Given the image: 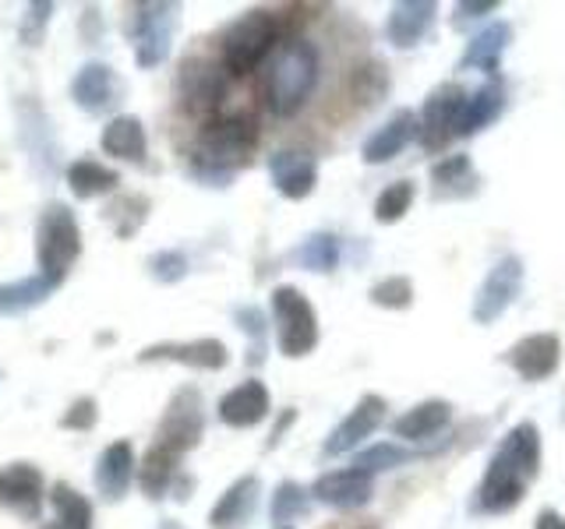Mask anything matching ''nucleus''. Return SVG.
Segmentation results:
<instances>
[{"label":"nucleus","instance_id":"1","mask_svg":"<svg viewBox=\"0 0 565 529\" xmlns=\"http://www.w3.org/2000/svg\"><path fill=\"white\" fill-rule=\"evenodd\" d=\"M541 428L534 420H520L502 434L499 449L491 452L481 484L470 498V516L499 519L516 511L530 484L541 476Z\"/></svg>","mask_w":565,"mask_h":529},{"label":"nucleus","instance_id":"2","mask_svg":"<svg viewBox=\"0 0 565 529\" xmlns=\"http://www.w3.org/2000/svg\"><path fill=\"white\" fill-rule=\"evenodd\" d=\"M255 120L247 117H226L209 123V128L194 141V159L191 173L194 181H202L209 187H230L234 176L247 166V159L255 152Z\"/></svg>","mask_w":565,"mask_h":529},{"label":"nucleus","instance_id":"3","mask_svg":"<svg viewBox=\"0 0 565 529\" xmlns=\"http://www.w3.org/2000/svg\"><path fill=\"white\" fill-rule=\"evenodd\" d=\"M318 75H322V53L311 40H290L282 43L269 71H265V106L273 117H294L305 110V102L311 99Z\"/></svg>","mask_w":565,"mask_h":529},{"label":"nucleus","instance_id":"4","mask_svg":"<svg viewBox=\"0 0 565 529\" xmlns=\"http://www.w3.org/2000/svg\"><path fill=\"white\" fill-rule=\"evenodd\" d=\"M82 255V229L75 212L64 202H53L40 212L35 223V264L40 276H46L53 287H61L64 276L71 272V264Z\"/></svg>","mask_w":565,"mask_h":529},{"label":"nucleus","instance_id":"5","mask_svg":"<svg viewBox=\"0 0 565 529\" xmlns=\"http://www.w3.org/2000/svg\"><path fill=\"white\" fill-rule=\"evenodd\" d=\"M276 40H279V25L269 11H247L237 22H230L220 40L226 75H234V78L252 75V71L273 53Z\"/></svg>","mask_w":565,"mask_h":529},{"label":"nucleus","instance_id":"6","mask_svg":"<svg viewBox=\"0 0 565 529\" xmlns=\"http://www.w3.org/2000/svg\"><path fill=\"white\" fill-rule=\"evenodd\" d=\"M273 325H276V346L282 357L300 360L318 346V314L311 300L297 287H276L273 290Z\"/></svg>","mask_w":565,"mask_h":529},{"label":"nucleus","instance_id":"7","mask_svg":"<svg viewBox=\"0 0 565 529\" xmlns=\"http://www.w3.org/2000/svg\"><path fill=\"white\" fill-rule=\"evenodd\" d=\"M470 99V88L463 82H441L435 85L428 99L420 106V134L417 141L428 152H441L449 141L459 138V117H463V106Z\"/></svg>","mask_w":565,"mask_h":529},{"label":"nucleus","instance_id":"8","mask_svg":"<svg viewBox=\"0 0 565 529\" xmlns=\"http://www.w3.org/2000/svg\"><path fill=\"white\" fill-rule=\"evenodd\" d=\"M205 438V399L199 388H177L163 420H159L156 445H163L177 455H184L191 449H199V441Z\"/></svg>","mask_w":565,"mask_h":529},{"label":"nucleus","instance_id":"9","mask_svg":"<svg viewBox=\"0 0 565 529\" xmlns=\"http://www.w3.org/2000/svg\"><path fill=\"white\" fill-rule=\"evenodd\" d=\"M523 279H526V269H523V258L520 255H502L499 261L491 264L481 290L473 296V307H470V317L477 325H494L499 317L516 304V296L523 290Z\"/></svg>","mask_w":565,"mask_h":529},{"label":"nucleus","instance_id":"10","mask_svg":"<svg viewBox=\"0 0 565 529\" xmlns=\"http://www.w3.org/2000/svg\"><path fill=\"white\" fill-rule=\"evenodd\" d=\"M226 85H230L226 67L205 57H184L181 71H177V96H181L188 114L199 117L220 110L226 99Z\"/></svg>","mask_w":565,"mask_h":529},{"label":"nucleus","instance_id":"11","mask_svg":"<svg viewBox=\"0 0 565 529\" xmlns=\"http://www.w3.org/2000/svg\"><path fill=\"white\" fill-rule=\"evenodd\" d=\"M388 417V402L375 392L361 396L353 402V410L335 423L329 431V438L322 441V455L326 458H340V455H350V452H361L364 441L375 434Z\"/></svg>","mask_w":565,"mask_h":529},{"label":"nucleus","instance_id":"12","mask_svg":"<svg viewBox=\"0 0 565 529\" xmlns=\"http://www.w3.org/2000/svg\"><path fill=\"white\" fill-rule=\"evenodd\" d=\"M502 364H509L523 381L541 385L562 367V339L555 332H534L512 343L502 353Z\"/></svg>","mask_w":565,"mask_h":529},{"label":"nucleus","instance_id":"13","mask_svg":"<svg viewBox=\"0 0 565 529\" xmlns=\"http://www.w3.org/2000/svg\"><path fill=\"white\" fill-rule=\"evenodd\" d=\"M173 4H141L138 8V29H135V61L138 67H159L170 57L173 29H177Z\"/></svg>","mask_w":565,"mask_h":529},{"label":"nucleus","instance_id":"14","mask_svg":"<svg viewBox=\"0 0 565 529\" xmlns=\"http://www.w3.org/2000/svg\"><path fill=\"white\" fill-rule=\"evenodd\" d=\"M311 498L318 505H326L332 511H358L364 505H371L375 498V476H367L361 469H329L311 484Z\"/></svg>","mask_w":565,"mask_h":529},{"label":"nucleus","instance_id":"15","mask_svg":"<svg viewBox=\"0 0 565 529\" xmlns=\"http://www.w3.org/2000/svg\"><path fill=\"white\" fill-rule=\"evenodd\" d=\"M512 40H516V29H512V22H505V18H494V22H488L481 32H473L467 40L463 57H459L456 71H481V75H488V78H499Z\"/></svg>","mask_w":565,"mask_h":529},{"label":"nucleus","instance_id":"16","mask_svg":"<svg viewBox=\"0 0 565 529\" xmlns=\"http://www.w3.org/2000/svg\"><path fill=\"white\" fill-rule=\"evenodd\" d=\"M269 176L287 202H305L318 187V159L308 149H279L269 155Z\"/></svg>","mask_w":565,"mask_h":529},{"label":"nucleus","instance_id":"17","mask_svg":"<svg viewBox=\"0 0 565 529\" xmlns=\"http://www.w3.org/2000/svg\"><path fill=\"white\" fill-rule=\"evenodd\" d=\"M420 134V117L414 110H396L393 117H388L382 128H375L361 145V159L367 166H382V163H393V159L411 145V141H417Z\"/></svg>","mask_w":565,"mask_h":529},{"label":"nucleus","instance_id":"18","mask_svg":"<svg viewBox=\"0 0 565 529\" xmlns=\"http://www.w3.org/2000/svg\"><path fill=\"white\" fill-rule=\"evenodd\" d=\"M431 176V198L435 202H467L481 194V173H477L473 159L467 152L441 155L428 170Z\"/></svg>","mask_w":565,"mask_h":529},{"label":"nucleus","instance_id":"19","mask_svg":"<svg viewBox=\"0 0 565 529\" xmlns=\"http://www.w3.org/2000/svg\"><path fill=\"white\" fill-rule=\"evenodd\" d=\"M269 413H273V396H269V388H265V381L258 378L234 385L220 399V420L234 431H252Z\"/></svg>","mask_w":565,"mask_h":529},{"label":"nucleus","instance_id":"20","mask_svg":"<svg viewBox=\"0 0 565 529\" xmlns=\"http://www.w3.org/2000/svg\"><path fill=\"white\" fill-rule=\"evenodd\" d=\"M438 22V4L431 0H399L385 18V40L396 50H414L431 35Z\"/></svg>","mask_w":565,"mask_h":529},{"label":"nucleus","instance_id":"21","mask_svg":"<svg viewBox=\"0 0 565 529\" xmlns=\"http://www.w3.org/2000/svg\"><path fill=\"white\" fill-rule=\"evenodd\" d=\"M449 423H452V402L449 399H424L388 423V431H393V438H399L403 445L417 449V445H424V441H431L435 434L446 431Z\"/></svg>","mask_w":565,"mask_h":529},{"label":"nucleus","instance_id":"22","mask_svg":"<svg viewBox=\"0 0 565 529\" xmlns=\"http://www.w3.org/2000/svg\"><path fill=\"white\" fill-rule=\"evenodd\" d=\"M138 360H173L194 370H223L230 364V349L220 339H188V343H156L141 349Z\"/></svg>","mask_w":565,"mask_h":529},{"label":"nucleus","instance_id":"23","mask_svg":"<svg viewBox=\"0 0 565 529\" xmlns=\"http://www.w3.org/2000/svg\"><path fill=\"white\" fill-rule=\"evenodd\" d=\"M258 501H262V484L255 473H247L223 490L216 508L209 511V526L212 529H244L255 519Z\"/></svg>","mask_w":565,"mask_h":529},{"label":"nucleus","instance_id":"24","mask_svg":"<svg viewBox=\"0 0 565 529\" xmlns=\"http://www.w3.org/2000/svg\"><path fill=\"white\" fill-rule=\"evenodd\" d=\"M43 501V473L32 463H11L0 469V505L14 508L18 516L35 519Z\"/></svg>","mask_w":565,"mask_h":529},{"label":"nucleus","instance_id":"25","mask_svg":"<svg viewBox=\"0 0 565 529\" xmlns=\"http://www.w3.org/2000/svg\"><path fill=\"white\" fill-rule=\"evenodd\" d=\"M71 99L85 114H106L117 102V75L110 64H85L71 82Z\"/></svg>","mask_w":565,"mask_h":529},{"label":"nucleus","instance_id":"26","mask_svg":"<svg viewBox=\"0 0 565 529\" xmlns=\"http://www.w3.org/2000/svg\"><path fill=\"white\" fill-rule=\"evenodd\" d=\"M505 82L502 75L499 78H488L481 88H473L467 106H463V117H459V138H473L481 134L484 128H491L494 120L505 114Z\"/></svg>","mask_w":565,"mask_h":529},{"label":"nucleus","instance_id":"27","mask_svg":"<svg viewBox=\"0 0 565 529\" xmlns=\"http://www.w3.org/2000/svg\"><path fill=\"white\" fill-rule=\"evenodd\" d=\"M135 481V449L131 441H114V445H106L99 463H96V487L106 501H120L124 494H128Z\"/></svg>","mask_w":565,"mask_h":529},{"label":"nucleus","instance_id":"28","mask_svg":"<svg viewBox=\"0 0 565 529\" xmlns=\"http://www.w3.org/2000/svg\"><path fill=\"white\" fill-rule=\"evenodd\" d=\"M99 145L106 155L114 159H128V163H141L149 152V141H146V128H141V120L124 114V117H114L110 123L103 128V138Z\"/></svg>","mask_w":565,"mask_h":529},{"label":"nucleus","instance_id":"29","mask_svg":"<svg viewBox=\"0 0 565 529\" xmlns=\"http://www.w3.org/2000/svg\"><path fill=\"white\" fill-rule=\"evenodd\" d=\"M435 449H414V445H403V441H375V445H367L361 452H353V469H361L367 476H379V473H393L406 463H414V458H424L431 455Z\"/></svg>","mask_w":565,"mask_h":529},{"label":"nucleus","instance_id":"30","mask_svg":"<svg viewBox=\"0 0 565 529\" xmlns=\"http://www.w3.org/2000/svg\"><path fill=\"white\" fill-rule=\"evenodd\" d=\"M177 458H181V455L163 449V445H152L146 452V463H141V476H138V484H141V490H146V498L159 501V498H167V494L173 490L177 476H181Z\"/></svg>","mask_w":565,"mask_h":529},{"label":"nucleus","instance_id":"31","mask_svg":"<svg viewBox=\"0 0 565 529\" xmlns=\"http://www.w3.org/2000/svg\"><path fill=\"white\" fill-rule=\"evenodd\" d=\"M57 290L46 276H25V279H14V282H0V317H14V314H25L32 307H40L43 300Z\"/></svg>","mask_w":565,"mask_h":529},{"label":"nucleus","instance_id":"32","mask_svg":"<svg viewBox=\"0 0 565 529\" xmlns=\"http://www.w3.org/2000/svg\"><path fill=\"white\" fill-rule=\"evenodd\" d=\"M117 184H120L117 170L96 163V159H75V163L67 166V187L82 202L103 198V194H110Z\"/></svg>","mask_w":565,"mask_h":529},{"label":"nucleus","instance_id":"33","mask_svg":"<svg viewBox=\"0 0 565 529\" xmlns=\"http://www.w3.org/2000/svg\"><path fill=\"white\" fill-rule=\"evenodd\" d=\"M297 264L305 272H332L335 264L343 258V247H340V237L329 234V229H318V234L305 237V244L294 251Z\"/></svg>","mask_w":565,"mask_h":529},{"label":"nucleus","instance_id":"34","mask_svg":"<svg viewBox=\"0 0 565 529\" xmlns=\"http://www.w3.org/2000/svg\"><path fill=\"white\" fill-rule=\"evenodd\" d=\"M311 487L297 484V481H282L276 490H273V505H269V519L276 526H290L297 519H308L311 511Z\"/></svg>","mask_w":565,"mask_h":529},{"label":"nucleus","instance_id":"35","mask_svg":"<svg viewBox=\"0 0 565 529\" xmlns=\"http://www.w3.org/2000/svg\"><path fill=\"white\" fill-rule=\"evenodd\" d=\"M50 505L57 511V529H93V505L67 484H53Z\"/></svg>","mask_w":565,"mask_h":529},{"label":"nucleus","instance_id":"36","mask_svg":"<svg viewBox=\"0 0 565 529\" xmlns=\"http://www.w3.org/2000/svg\"><path fill=\"white\" fill-rule=\"evenodd\" d=\"M414 198H417V187L414 181H393V184H385L382 194L375 198V223L379 226H396L406 212L414 208Z\"/></svg>","mask_w":565,"mask_h":529},{"label":"nucleus","instance_id":"37","mask_svg":"<svg viewBox=\"0 0 565 529\" xmlns=\"http://www.w3.org/2000/svg\"><path fill=\"white\" fill-rule=\"evenodd\" d=\"M367 300L385 311H406L414 304V279L411 276H385L371 287Z\"/></svg>","mask_w":565,"mask_h":529},{"label":"nucleus","instance_id":"38","mask_svg":"<svg viewBox=\"0 0 565 529\" xmlns=\"http://www.w3.org/2000/svg\"><path fill=\"white\" fill-rule=\"evenodd\" d=\"M388 96V67L379 61H367L353 75V99H361V106H375Z\"/></svg>","mask_w":565,"mask_h":529},{"label":"nucleus","instance_id":"39","mask_svg":"<svg viewBox=\"0 0 565 529\" xmlns=\"http://www.w3.org/2000/svg\"><path fill=\"white\" fill-rule=\"evenodd\" d=\"M234 322H237V328L252 339V364H262L265 360V332H269V322H265V311L262 307H255V304H244V307H237L234 311Z\"/></svg>","mask_w":565,"mask_h":529},{"label":"nucleus","instance_id":"40","mask_svg":"<svg viewBox=\"0 0 565 529\" xmlns=\"http://www.w3.org/2000/svg\"><path fill=\"white\" fill-rule=\"evenodd\" d=\"M499 11H502V0H459V4L452 8V29L467 32L470 25H481Z\"/></svg>","mask_w":565,"mask_h":529},{"label":"nucleus","instance_id":"41","mask_svg":"<svg viewBox=\"0 0 565 529\" xmlns=\"http://www.w3.org/2000/svg\"><path fill=\"white\" fill-rule=\"evenodd\" d=\"M149 276L156 282H181L188 276V255L184 251H159L149 258Z\"/></svg>","mask_w":565,"mask_h":529},{"label":"nucleus","instance_id":"42","mask_svg":"<svg viewBox=\"0 0 565 529\" xmlns=\"http://www.w3.org/2000/svg\"><path fill=\"white\" fill-rule=\"evenodd\" d=\"M50 11H53V4H29V14H25V22H22V43L25 46H40L43 29L50 22Z\"/></svg>","mask_w":565,"mask_h":529},{"label":"nucleus","instance_id":"43","mask_svg":"<svg viewBox=\"0 0 565 529\" xmlns=\"http://www.w3.org/2000/svg\"><path fill=\"white\" fill-rule=\"evenodd\" d=\"M96 402L93 399H78L71 410L61 417V428H67V431H88L96 423Z\"/></svg>","mask_w":565,"mask_h":529},{"label":"nucleus","instance_id":"44","mask_svg":"<svg viewBox=\"0 0 565 529\" xmlns=\"http://www.w3.org/2000/svg\"><path fill=\"white\" fill-rule=\"evenodd\" d=\"M534 529H565V516L555 508H541L534 519Z\"/></svg>","mask_w":565,"mask_h":529},{"label":"nucleus","instance_id":"45","mask_svg":"<svg viewBox=\"0 0 565 529\" xmlns=\"http://www.w3.org/2000/svg\"><path fill=\"white\" fill-rule=\"evenodd\" d=\"M297 420V410H282L279 413V420H276V428H273V434H269V449H276L279 445V438H282V431L290 428V423Z\"/></svg>","mask_w":565,"mask_h":529},{"label":"nucleus","instance_id":"46","mask_svg":"<svg viewBox=\"0 0 565 529\" xmlns=\"http://www.w3.org/2000/svg\"><path fill=\"white\" fill-rule=\"evenodd\" d=\"M163 529H181V526H177V522H163Z\"/></svg>","mask_w":565,"mask_h":529},{"label":"nucleus","instance_id":"47","mask_svg":"<svg viewBox=\"0 0 565 529\" xmlns=\"http://www.w3.org/2000/svg\"><path fill=\"white\" fill-rule=\"evenodd\" d=\"M276 529H294V526H276Z\"/></svg>","mask_w":565,"mask_h":529}]
</instances>
